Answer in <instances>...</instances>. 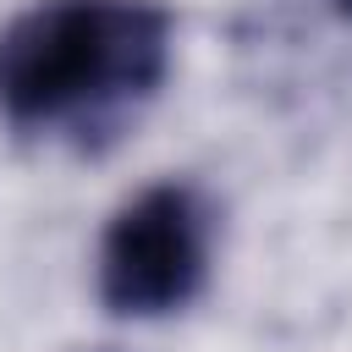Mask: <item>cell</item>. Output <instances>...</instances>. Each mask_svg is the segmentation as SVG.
Returning <instances> with one entry per match:
<instances>
[{"instance_id":"6da1fadb","label":"cell","mask_w":352,"mask_h":352,"mask_svg":"<svg viewBox=\"0 0 352 352\" xmlns=\"http://www.w3.org/2000/svg\"><path fill=\"white\" fill-rule=\"evenodd\" d=\"M160 0H38L0 33V116L16 132L104 138L170 72Z\"/></svg>"},{"instance_id":"3957f363","label":"cell","mask_w":352,"mask_h":352,"mask_svg":"<svg viewBox=\"0 0 352 352\" xmlns=\"http://www.w3.org/2000/svg\"><path fill=\"white\" fill-rule=\"evenodd\" d=\"M336 6H341V16H352V0H336Z\"/></svg>"},{"instance_id":"7a4b0ae2","label":"cell","mask_w":352,"mask_h":352,"mask_svg":"<svg viewBox=\"0 0 352 352\" xmlns=\"http://www.w3.org/2000/svg\"><path fill=\"white\" fill-rule=\"evenodd\" d=\"M214 214L192 182H154L126 198L99 236V302L121 319H160L198 297Z\"/></svg>"}]
</instances>
